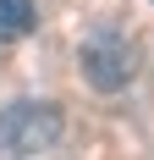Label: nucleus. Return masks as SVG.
<instances>
[{
    "label": "nucleus",
    "instance_id": "f257e3e1",
    "mask_svg": "<svg viewBox=\"0 0 154 160\" xmlns=\"http://www.w3.org/2000/svg\"><path fill=\"white\" fill-rule=\"evenodd\" d=\"M77 61H83L88 88H99V94H121L127 83L138 78V39H132L127 28H116V22H99V28L83 39Z\"/></svg>",
    "mask_w": 154,
    "mask_h": 160
},
{
    "label": "nucleus",
    "instance_id": "f03ea898",
    "mask_svg": "<svg viewBox=\"0 0 154 160\" xmlns=\"http://www.w3.org/2000/svg\"><path fill=\"white\" fill-rule=\"evenodd\" d=\"M66 116L50 99H17L0 111V155H44L61 144Z\"/></svg>",
    "mask_w": 154,
    "mask_h": 160
},
{
    "label": "nucleus",
    "instance_id": "7ed1b4c3",
    "mask_svg": "<svg viewBox=\"0 0 154 160\" xmlns=\"http://www.w3.org/2000/svg\"><path fill=\"white\" fill-rule=\"evenodd\" d=\"M33 22H39L33 0H0V39H28Z\"/></svg>",
    "mask_w": 154,
    "mask_h": 160
},
{
    "label": "nucleus",
    "instance_id": "20e7f679",
    "mask_svg": "<svg viewBox=\"0 0 154 160\" xmlns=\"http://www.w3.org/2000/svg\"><path fill=\"white\" fill-rule=\"evenodd\" d=\"M149 6H154V0H149Z\"/></svg>",
    "mask_w": 154,
    "mask_h": 160
}]
</instances>
